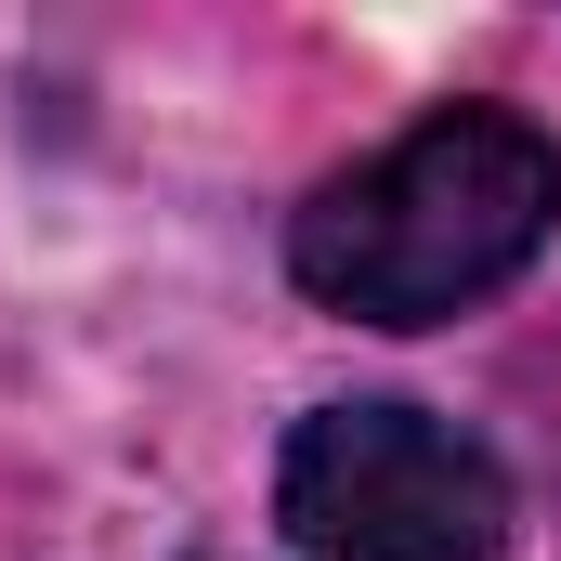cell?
Returning <instances> with one entry per match:
<instances>
[{
    "label": "cell",
    "instance_id": "obj_1",
    "mask_svg": "<svg viewBox=\"0 0 561 561\" xmlns=\"http://www.w3.org/2000/svg\"><path fill=\"white\" fill-rule=\"evenodd\" d=\"M561 236V144L510 105H444L287 222V275L353 327H444Z\"/></svg>",
    "mask_w": 561,
    "mask_h": 561
},
{
    "label": "cell",
    "instance_id": "obj_2",
    "mask_svg": "<svg viewBox=\"0 0 561 561\" xmlns=\"http://www.w3.org/2000/svg\"><path fill=\"white\" fill-rule=\"evenodd\" d=\"M275 510L313 561H510V470L431 405H313Z\"/></svg>",
    "mask_w": 561,
    "mask_h": 561
}]
</instances>
